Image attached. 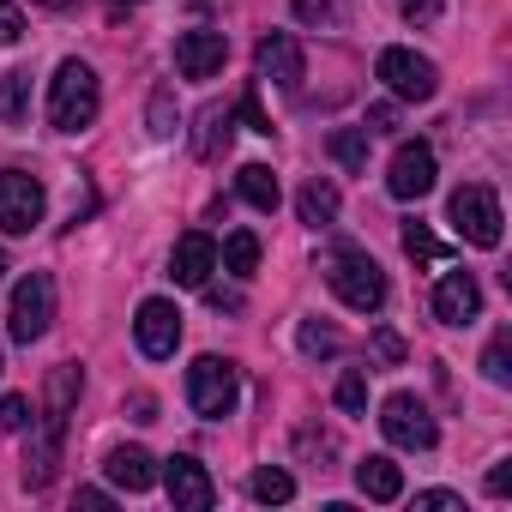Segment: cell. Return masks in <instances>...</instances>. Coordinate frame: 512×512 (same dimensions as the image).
<instances>
[{"mask_svg": "<svg viewBox=\"0 0 512 512\" xmlns=\"http://www.w3.org/2000/svg\"><path fill=\"white\" fill-rule=\"evenodd\" d=\"M157 476H163V488H169L175 512H211V500H217V482H211V470H205L199 458H169Z\"/></svg>", "mask_w": 512, "mask_h": 512, "instance_id": "cell-11", "label": "cell"}, {"mask_svg": "<svg viewBox=\"0 0 512 512\" xmlns=\"http://www.w3.org/2000/svg\"><path fill=\"white\" fill-rule=\"evenodd\" d=\"M416 512H464V500L452 488H428V494H416Z\"/></svg>", "mask_w": 512, "mask_h": 512, "instance_id": "cell-32", "label": "cell"}, {"mask_svg": "<svg viewBox=\"0 0 512 512\" xmlns=\"http://www.w3.org/2000/svg\"><path fill=\"white\" fill-rule=\"evenodd\" d=\"M103 109V91H97V73L85 61H61L55 79H49V127L55 133H85Z\"/></svg>", "mask_w": 512, "mask_h": 512, "instance_id": "cell-1", "label": "cell"}, {"mask_svg": "<svg viewBox=\"0 0 512 512\" xmlns=\"http://www.w3.org/2000/svg\"><path fill=\"white\" fill-rule=\"evenodd\" d=\"M356 488H362L368 500H398V494H404V470H398L386 452H368V458L356 464Z\"/></svg>", "mask_w": 512, "mask_h": 512, "instance_id": "cell-17", "label": "cell"}, {"mask_svg": "<svg viewBox=\"0 0 512 512\" xmlns=\"http://www.w3.org/2000/svg\"><path fill=\"white\" fill-rule=\"evenodd\" d=\"M0 368H7V362H0Z\"/></svg>", "mask_w": 512, "mask_h": 512, "instance_id": "cell-43", "label": "cell"}, {"mask_svg": "<svg viewBox=\"0 0 512 512\" xmlns=\"http://www.w3.org/2000/svg\"><path fill=\"white\" fill-rule=\"evenodd\" d=\"M380 434H386L398 452H428V446L440 440V428H434V416H428V404H422L416 392H392V398L380 404Z\"/></svg>", "mask_w": 512, "mask_h": 512, "instance_id": "cell-7", "label": "cell"}, {"mask_svg": "<svg viewBox=\"0 0 512 512\" xmlns=\"http://www.w3.org/2000/svg\"><path fill=\"white\" fill-rule=\"evenodd\" d=\"M49 320H55V278H49V272H25V278L13 284L7 332H13L19 344H37V338L49 332Z\"/></svg>", "mask_w": 512, "mask_h": 512, "instance_id": "cell-6", "label": "cell"}, {"mask_svg": "<svg viewBox=\"0 0 512 512\" xmlns=\"http://www.w3.org/2000/svg\"><path fill=\"white\" fill-rule=\"evenodd\" d=\"M247 488H253V500H260V506H284V500L296 494V476H290V470H278V464H260Z\"/></svg>", "mask_w": 512, "mask_h": 512, "instance_id": "cell-22", "label": "cell"}, {"mask_svg": "<svg viewBox=\"0 0 512 512\" xmlns=\"http://www.w3.org/2000/svg\"><path fill=\"white\" fill-rule=\"evenodd\" d=\"M332 157L344 169H368V127H338L332 133Z\"/></svg>", "mask_w": 512, "mask_h": 512, "instance_id": "cell-25", "label": "cell"}, {"mask_svg": "<svg viewBox=\"0 0 512 512\" xmlns=\"http://www.w3.org/2000/svg\"><path fill=\"white\" fill-rule=\"evenodd\" d=\"M338 410H344V416H362V410H368V374H362V368H350V374L338 380Z\"/></svg>", "mask_w": 512, "mask_h": 512, "instance_id": "cell-29", "label": "cell"}, {"mask_svg": "<svg viewBox=\"0 0 512 512\" xmlns=\"http://www.w3.org/2000/svg\"><path fill=\"white\" fill-rule=\"evenodd\" d=\"M31 109V73H0V121L19 127Z\"/></svg>", "mask_w": 512, "mask_h": 512, "instance_id": "cell-23", "label": "cell"}, {"mask_svg": "<svg viewBox=\"0 0 512 512\" xmlns=\"http://www.w3.org/2000/svg\"><path fill=\"white\" fill-rule=\"evenodd\" d=\"M253 266H260V235H253V229H229L223 235V272L229 278H253Z\"/></svg>", "mask_w": 512, "mask_h": 512, "instance_id": "cell-21", "label": "cell"}, {"mask_svg": "<svg viewBox=\"0 0 512 512\" xmlns=\"http://www.w3.org/2000/svg\"><path fill=\"white\" fill-rule=\"evenodd\" d=\"M235 193H241L253 211H278V199H284V193H278V175H272L266 163H241V169H235Z\"/></svg>", "mask_w": 512, "mask_h": 512, "instance_id": "cell-18", "label": "cell"}, {"mask_svg": "<svg viewBox=\"0 0 512 512\" xmlns=\"http://www.w3.org/2000/svg\"><path fill=\"white\" fill-rule=\"evenodd\" d=\"M476 314H482L476 278H470V272H446V278L434 284V320H440V326H470Z\"/></svg>", "mask_w": 512, "mask_h": 512, "instance_id": "cell-15", "label": "cell"}, {"mask_svg": "<svg viewBox=\"0 0 512 512\" xmlns=\"http://www.w3.org/2000/svg\"><path fill=\"white\" fill-rule=\"evenodd\" d=\"M133 338H139V350H145L151 362L175 356V344H181V308L163 302V296L139 302V314H133Z\"/></svg>", "mask_w": 512, "mask_h": 512, "instance_id": "cell-9", "label": "cell"}, {"mask_svg": "<svg viewBox=\"0 0 512 512\" xmlns=\"http://www.w3.org/2000/svg\"><path fill=\"white\" fill-rule=\"evenodd\" d=\"M187 404H193V416L223 422V416L241 404V374H235V362H223V356H199V362L187 368Z\"/></svg>", "mask_w": 512, "mask_h": 512, "instance_id": "cell-3", "label": "cell"}, {"mask_svg": "<svg viewBox=\"0 0 512 512\" xmlns=\"http://www.w3.org/2000/svg\"><path fill=\"white\" fill-rule=\"evenodd\" d=\"M25 37V19H19V7H13V0H0V49H7V43H19Z\"/></svg>", "mask_w": 512, "mask_h": 512, "instance_id": "cell-35", "label": "cell"}, {"mask_svg": "<svg viewBox=\"0 0 512 512\" xmlns=\"http://www.w3.org/2000/svg\"><path fill=\"white\" fill-rule=\"evenodd\" d=\"M43 7H55V13H61V7H73V0H43Z\"/></svg>", "mask_w": 512, "mask_h": 512, "instance_id": "cell-41", "label": "cell"}, {"mask_svg": "<svg viewBox=\"0 0 512 512\" xmlns=\"http://www.w3.org/2000/svg\"><path fill=\"white\" fill-rule=\"evenodd\" d=\"M296 211H302L308 229H332V223H338V187H332V181H308V187L296 193Z\"/></svg>", "mask_w": 512, "mask_h": 512, "instance_id": "cell-20", "label": "cell"}, {"mask_svg": "<svg viewBox=\"0 0 512 512\" xmlns=\"http://www.w3.org/2000/svg\"><path fill=\"white\" fill-rule=\"evenodd\" d=\"M506 488H512V464H494L488 470V494H506Z\"/></svg>", "mask_w": 512, "mask_h": 512, "instance_id": "cell-39", "label": "cell"}, {"mask_svg": "<svg viewBox=\"0 0 512 512\" xmlns=\"http://www.w3.org/2000/svg\"><path fill=\"white\" fill-rule=\"evenodd\" d=\"M446 223H452L470 247H500V199H494V187H482V181L452 187V199H446Z\"/></svg>", "mask_w": 512, "mask_h": 512, "instance_id": "cell-4", "label": "cell"}, {"mask_svg": "<svg viewBox=\"0 0 512 512\" xmlns=\"http://www.w3.org/2000/svg\"><path fill=\"white\" fill-rule=\"evenodd\" d=\"M241 121H247L253 133H272V121H266V109H260V97H253V91L241 97Z\"/></svg>", "mask_w": 512, "mask_h": 512, "instance_id": "cell-36", "label": "cell"}, {"mask_svg": "<svg viewBox=\"0 0 512 512\" xmlns=\"http://www.w3.org/2000/svg\"><path fill=\"white\" fill-rule=\"evenodd\" d=\"M482 374H488L494 386H506V380H512V332H494V344L482 350Z\"/></svg>", "mask_w": 512, "mask_h": 512, "instance_id": "cell-27", "label": "cell"}, {"mask_svg": "<svg viewBox=\"0 0 512 512\" xmlns=\"http://www.w3.org/2000/svg\"><path fill=\"white\" fill-rule=\"evenodd\" d=\"M362 127H368V133H392V127H398V109H392V103H374Z\"/></svg>", "mask_w": 512, "mask_h": 512, "instance_id": "cell-37", "label": "cell"}, {"mask_svg": "<svg viewBox=\"0 0 512 512\" xmlns=\"http://www.w3.org/2000/svg\"><path fill=\"white\" fill-rule=\"evenodd\" d=\"M127 410H133V422H157V398H151V392H139Z\"/></svg>", "mask_w": 512, "mask_h": 512, "instance_id": "cell-38", "label": "cell"}, {"mask_svg": "<svg viewBox=\"0 0 512 512\" xmlns=\"http://www.w3.org/2000/svg\"><path fill=\"white\" fill-rule=\"evenodd\" d=\"M229 139H235V109H205V115H199V139H193V151H199L205 163H217V157L229 151Z\"/></svg>", "mask_w": 512, "mask_h": 512, "instance_id": "cell-19", "label": "cell"}, {"mask_svg": "<svg viewBox=\"0 0 512 512\" xmlns=\"http://www.w3.org/2000/svg\"><path fill=\"white\" fill-rule=\"evenodd\" d=\"M0 278H7V247H0Z\"/></svg>", "mask_w": 512, "mask_h": 512, "instance_id": "cell-42", "label": "cell"}, {"mask_svg": "<svg viewBox=\"0 0 512 512\" xmlns=\"http://www.w3.org/2000/svg\"><path fill=\"white\" fill-rule=\"evenodd\" d=\"M440 7H446V0H398V13H404L410 25H434V19H440Z\"/></svg>", "mask_w": 512, "mask_h": 512, "instance_id": "cell-33", "label": "cell"}, {"mask_svg": "<svg viewBox=\"0 0 512 512\" xmlns=\"http://www.w3.org/2000/svg\"><path fill=\"white\" fill-rule=\"evenodd\" d=\"M404 253H410V260H422V266H440V260H446V241H440L428 223L410 217V223H404Z\"/></svg>", "mask_w": 512, "mask_h": 512, "instance_id": "cell-24", "label": "cell"}, {"mask_svg": "<svg viewBox=\"0 0 512 512\" xmlns=\"http://www.w3.org/2000/svg\"><path fill=\"white\" fill-rule=\"evenodd\" d=\"M181 133V109L169 91H151V139H175Z\"/></svg>", "mask_w": 512, "mask_h": 512, "instance_id": "cell-28", "label": "cell"}, {"mask_svg": "<svg viewBox=\"0 0 512 512\" xmlns=\"http://www.w3.org/2000/svg\"><path fill=\"white\" fill-rule=\"evenodd\" d=\"M43 211H49V193H43L37 175L0 169V229H7V235H31L43 223Z\"/></svg>", "mask_w": 512, "mask_h": 512, "instance_id": "cell-8", "label": "cell"}, {"mask_svg": "<svg viewBox=\"0 0 512 512\" xmlns=\"http://www.w3.org/2000/svg\"><path fill=\"white\" fill-rule=\"evenodd\" d=\"M326 284H332V296L344 302V308H356V314H380L386 308V272L368 260L362 247H338L332 260H326Z\"/></svg>", "mask_w": 512, "mask_h": 512, "instance_id": "cell-2", "label": "cell"}, {"mask_svg": "<svg viewBox=\"0 0 512 512\" xmlns=\"http://www.w3.org/2000/svg\"><path fill=\"white\" fill-rule=\"evenodd\" d=\"M223 61H229L223 31H181V37H175V73H181V79H217Z\"/></svg>", "mask_w": 512, "mask_h": 512, "instance_id": "cell-14", "label": "cell"}, {"mask_svg": "<svg viewBox=\"0 0 512 512\" xmlns=\"http://www.w3.org/2000/svg\"><path fill=\"white\" fill-rule=\"evenodd\" d=\"M374 362H386V368H398V362H404V338H398L392 326H380V332H374Z\"/></svg>", "mask_w": 512, "mask_h": 512, "instance_id": "cell-31", "label": "cell"}, {"mask_svg": "<svg viewBox=\"0 0 512 512\" xmlns=\"http://www.w3.org/2000/svg\"><path fill=\"white\" fill-rule=\"evenodd\" d=\"M296 344H302V356H338L344 350V338L332 326H320V320H302L296 326Z\"/></svg>", "mask_w": 512, "mask_h": 512, "instance_id": "cell-26", "label": "cell"}, {"mask_svg": "<svg viewBox=\"0 0 512 512\" xmlns=\"http://www.w3.org/2000/svg\"><path fill=\"white\" fill-rule=\"evenodd\" d=\"M386 187H392V199H422V193H434V145H422V139H410V145H398L392 151V169H386Z\"/></svg>", "mask_w": 512, "mask_h": 512, "instance_id": "cell-10", "label": "cell"}, {"mask_svg": "<svg viewBox=\"0 0 512 512\" xmlns=\"http://www.w3.org/2000/svg\"><path fill=\"white\" fill-rule=\"evenodd\" d=\"M103 7H109V19H121L127 7H139V0H103Z\"/></svg>", "mask_w": 512, "mask_h": 512, "instance_id": "cell-40", "label": "cell"}, {"mask_svg": "<svg viewBox=\"0 0 512 512\" xmlns=\"http://www.w3.org/2000/svg\"><path fill=\"white\" fill-rule=\"evenodd\" d=\"M296 19H302V25H332L338 7H332V0H296Z\"/></svg>", "mask_w": 512, "mask_h": 512, "instance_id": "cell-34", "label": "cell"}, {"mask_svg": "<svg viewBox=\"0 0 512 512\" xmlns=\"http://www.w3.org/2000/svg\"><path fill=\"white\" fill-rule=\"evenodd\" d=\"M103 470H109V482H115V488H127V494L157 488V458H151L145 446H115V452L103 458Z\"/></svg>", "mask_w": 512, "mask_h": 512, "instance_id": "cell-16", "label": "cell"}, {"mask_svg": "<svg viewBox=\"0 0 512 512\" xmlns=\"http://www.w3.org/2000/svg\"><path fill=\"white\" fill-rule=\"evenodd\" d=\"M253 67H260V79H272V85H284V91H296V85L308 79L302 43H296L290 31H272V37H260V49H253Z\"/></svg>", "mask_w": 512, "mask_h": 512, "instance_id": "cell-12", "label": "cell"}, {"mask_svg": "<svg viewBox=\"0 0 512 512\" xmlns=\"http://www.w3.org/2000/svg\"><path fill=\"white\" fill-rule=\"evenodd\" d=\"M211 272H217V241H211L205 229H187V235L175 241V253H169V278H175L181 290H205Z\"/></svg>", "mask_w": 512, "mask_h": 512, "instance_id": "cell-13", "label": "cell"}, {"mask_svg": "<svg viewBox=\"0 0 512 512\" xmlns=\"http://www.w3.org/2000/svg\"><path fill=\"white\" fill-rule=\"evenodd\" d=\"M0 428H7V434L31 428V398H19V392H7V398H0Z\"/></svg>", "mask_w": 512, "mask_h": 512, "instance_id": "cell-30", "label": "cell"}, {"mask_svg": "<svg viewBox=\"0 0 512 512\" xmlns=\"http://www.w3.org/2000/svg\"><path fill=\"white\" fill-rule=\"evenodd\" d=\"M374 79L404 103H434V91H440V67L428 55H416V49H380Z\"/></svg>", "mask_w": 512, "mask_h": 512, "instance_id": "cell-5", "label": "cell"}]
</instances>
